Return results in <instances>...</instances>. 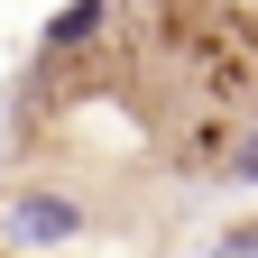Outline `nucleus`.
Instances as JSON below:
<instances>
[{
    "mask_svg": "<svg viewBox=\"0 0 258 258\" xmlns=\"http://www.w3.org/2000/svg\"><path fill=\"white\" fill-rule=\"evenodd\" d=\"M111 28V0H64V10L46 19V55H74V46H92Z\"/></svg>",
    "mask_w": 258,
    "mask_h": 258,
    "instance_id": "f03ea898",
    "label": "nucleus"
},
{
    "mask_svg": "<svg viewBox=\"0 0 258 258\" xmlns=\"http://www.w3.org/2000/svg\"><path fill=\"white\" fill-rule=\"evenodd\" d=\"M221 175H231V184H258V129H240V139H231V157H221Z\"/></svg>",
    "mask_w": 258,
    "mask_h": 258,
    "instance_id": "7ed1b4c3",
    "label": "nucleus"
},
{
    "mask_svg": "<svg viewBox=\"0 0 258 258\" xmlns=\"http://www.w3.org/2000/svg\"><path fill=\"white\" fill-rule=\"evenodd\" d=\"M212 258H258V212H249V221H231V231L212 240Z\"/></svg>",
    "mask_w": 258,
    "mask_h": 258,
    "instance_id": "20e7f679",
    "label": "nucleus"
},
{
    "mask_svg": "<svg viewBox=\"0 0 258 258\" xmlns=\"http://www.w3.org/2000/svg\"><path fill=\"white\" fill-rule=\"evenodd\" d=\"M83 231H92V212L64 184H10V194H0V249H19V258H55V249H74Z\"/></svg>",
    "mask_w": 258,
    "mask_h": 258,
    "instance_id": "f257e3e1",
    "label": "nucleus"
}]
</instances>
